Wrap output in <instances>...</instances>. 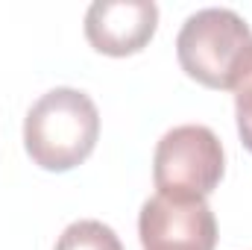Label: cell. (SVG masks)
<instances>
[{
    "mask_svg": "<svg viewBox=\"0 0 252 250\" xmlns=\"http://www.w3.org/2000/svg\"><path fill=\"white\" fill-rule=\"evenodd\" d=\"M100 138L97 103L79 88H50L41 94L24 121V147L30 159L53 174L82 165Z\"/></svg>",
    "mask_w": 252,
    "mask_h": 250,
    "instance_id": "1",
    "label": "cell"
},
{
    "mask_svg": "<svg viewBox=\"0 0 252 250\" xmlns=\"http://www.w3.org/2000/svg\"><path fill=\"white\" fill-rule=\"evenodd\" d=\"M252 53L250 24L232 9H199L176 36V56L182 71L205 88L232 91L241 68Z\"/></svg>",
    "mask_w": 252,
    "mask_h": 250,
    "instance_id": "2",
    "label": "cell"
},
{
    "mask_svg": "<svg viewBox=\"0 0 252 250\" xmlns=\"http://www.w3.org/2000/svg\"><path fill=\"white\" fill-rule=\"evenodd\" d=\"M226 153L214 129L182 124L161 135L153 153V183L173 200H205L220 186Z\"/></svg>",
    "mask_w": 252,
    "mask_h": 250,
    "instance_id": "3",
    "label": "cell"
},
{
    "mask_svg": "<svg viewBox=\"0 0 252 250\" xmlns=\"http://www.w3.org/2000/svg\"><path fill=\"white\" fill-rule=\"evenodd\" d=\"M138 236L144 250H214L217 221L205 200L156 194L141 206Z\"/></svg>",
    "mask_w": 252,
    "mask_h": 250,
    "instance_id": "4",
    "label": "cell"
},
{
    "mask_svg": "<svg viewBox=\"0 0 252 250\" xmlns=\"http://www.w3.org/2000/svg\"><path fill=\"white\" fill-rule=\"evenodd\" d=\"M158 27V6L153 0H97L85 12V39L103 56L141 53Z\"/></svg>",
    "mask_w": 252,
    "mask_h": 250,
    "instance_id": "5",
    "label": "cell"
},
{
    "mask_svg": "<svg viewBox=\"0 0 252 250\" xmlns=\"http://www.w3.org/2000/svg\"><path fill=\"white\" fill-rule=\"evenodd\" d=\"M56 250H124V245L103 221H73L59 236Z\"/></svg>",
    "mask_w": 252,
    "mask_h": 250,
    "instance_id": "6",
    "label": "cell"
},
{
    "mask_svg": "<svg viewBox=\"0 0 252 250\" xmlns=\"http://www.w3.org/2000/svg\"><path fill=\"white\" fill-rule=\"evenodd\" d=\"M235 94V118H238V135L244 147L252 153V53L241 68V77L232 88Z\"/></svg>",
    "mask_w": 252,
    "mask_h": 250,
    "instance_id": "7",
    "label": "cell"
}]
</instances>
